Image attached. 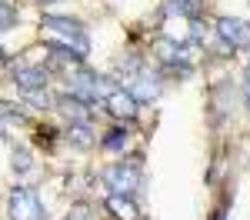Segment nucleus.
I'll return each mask as SVG.
<instances>
[{"label": "nucleus", "mask_w": 250, "mask_h": 220, "mask_svg": "<svg viewBox=\"0 0 250 220\" xmlns=\"http://www.w3.org/2000/svg\"><path fill=\"white\" fill-rule=\"evenodd\" d=\"M43 27L50 34H60V47H67L70 54H77L80 60L90 54V43H87V30L80 27L74 17H63V14H47Z\"/></svg>", "instance_id": "1"}, {"label": "nucleus", "mask_w": 250, "mask_h": 220, "mask_svg": "<svg viewBox=\"0 0 250 220\" xmlns=\"http://www.w3.org/2000/svg\"><path fill=\"white\" fill-rule=\"evenodd\" d=\"M7 217L10 220H47L40 194L34 187H14L10 197H7Z\"/></svg>", "instance_id": "2"}, {"label": "nucleus", "mask_w": 250, "mask_h": 220, "mask_svg": "<svg viewBox=\"0 0 250 220\" xmlns=\"http://www.w3.org/2000/svg\"><path fill=\"white\" fill-rule=\"evenodd\" d=\"M104 183L110 187V194H134L137 187H140V170H137V163H130V160L110 163L104 170Z\"/></svg>", "instance_id": "3"}, {"label": "nucleus", "mask_w": 250, "mask_h": 220, "mask_svg": "<svg viewBox=\"0 0 250 220\" xmlns=\"http://www.w3.org/2000/svg\"><path fill=\"white\" fill-rule=\"evenodd\" d=\"M217 40L227 50H247L250 47V23L240 17H220L217 20Z\"/></svg>", "instance_id": "4"}, {"label": "nucleus", "mask_w": 250, "mask_h": 220, "mask_svg": "<svg viewBox=\"0 0 250 220\" xmlns=\"http://www.w3.org/2000/svg\"><path fill=\"white\" fill-rule=\"evenodd\" d=\"M104 103H107V110H110L117 120H137V110H140L137 97L127 87H114V90L104 97Z\"/></svg>", "instance_id": "5"}, {"label": "nucleus", "mask_w": 250, "mask_h": 220, "mask_svg": "<svg viewBox=\"0 0 250 220\" xmlns=\"http://www.w3.org/2000/svg\"><path fill=\"white\" fill-rule=\"evenodd\" d=\"M50 67H37V63H20V67H14L10 70V80L17 83L20 90L27 94V90H40V87H47V74Z\"/></svg>", "instance_id": "6"}, {"label": "nucleus", "mask_w": 250, "mask_h": 220, "mask_svg": "<svg viewBox=\"0 0 250 220\" xmlns=\"http://www.w3.org/2000/svg\"><path fill=\"white\" fill-rule=\"evenodd\" d=\"M127 90L137 97V103H154L160 97V80L150 74V70H137L130 83H127Z\"/></svg>", "instance_id": "7"}, {"label": "nucleus", "mask_w": 250, "mask_h": 220, "mask_svg": "<svg viewBox=\"0 0 250 220\" xmlns=\"http://www.w3.org/2000/svg\"><path fill=\"white\" fill-rule=\"evenodd\" d=\"M57 110L67 123H90V103L80 100L77 94H63L57 97Z\"/></svg>", "instance_id": "8"}, {"label": "nucleus", "mask_w": 250, "mask_h": 220, "mask_svg": "<svg viewBox=\"0 0 250 220\" xmlns=\"http://www.w3.org/2000/svg\"><path fill=\"white\" fill-rule=\"evenodd\" d=\"M107 210L117 220H137L140 217V210H137V203H134V194H110L107 197Z\"/></svg>", "instance_id": "9"}, {"label": "nucleus", "mask_w": 250, "mask_h": 220, "mask_svg": "<svg viewBox=\"0 0 250 220\" xmlns=\"http://www.w3.org/2000/svg\"><path fill=\"white\" fill-rule=\"evenodd\" d=\"M67 140H70L74 147H80V150H87V147L94 143V137H90V123H67Z\"/></svg>", "instance_id": "10"}, {"label": "nucleus", "mask_w": 250, "mask_h": 220, "mask_svg": "<svg viewBox=\"0 0 250 220\" xmlns=\"http://www.w3.org/2000/svg\"><path fill=\"white\" fill-rule=\"evenodd\" d=\"M0 123H27V110L10 100H0Z\"/></svg>", "instance_id": "11"}, {"label": "nucleus", "mask_w": 250, "mask_h": 220, "mask_svg": "<svg viewBox=\"0 0 250 220\" xmlns=\"http://www.w3.org/2000/svg\"><path fill=\"white\" fill-rule=\"evenodd\" d=\"M10 27H17V10L0 0V30H10Z\"/></svg>", "instance_id": "12"}, {"label": "nucleus", "mask_w": 250, "mask_h": 220, "mask_svg": "<svg viewBox=\"0 0 250 220\" xmlns=\"http://www.w3.org/2000/svg\"><path fill=\"white\" fill-rule=\"evenodd\" d=\"M30 163H34V160H30L27 150H14V154H10V167H14L17 174H27V170H30Z\"/></svg>", "instance_id": "13"}, {"label": "nucleus", "mask_w": 250, "mask_h": 220, "mask_svg": "<svg viewBox=\"0 0 250 220\" xmlns=\"http://www.w3.org/2000/svg\"><path fill=\"white\" fill-rule=\"evenodd\" d=\"M63 220H94V210H90L87 203H77V207H70V214Z\"/></svg>", "instance_id": "14"}, {"label": "nucleus", "mask_w": 250, "mask_h": 220, "mask_svg": "<svg viewBox=\"0 0 250 220\" xmlns=\"http://www.w3.org/2000/svg\"><path fill=\"white\" fill-rule=\"evenodd\" d=\"M50 94H43V87H40V90H27V100H30V103H34V107H43V110H47V107H50Z\"/></svg>", "instance_id": "15"}, {"label": "nucleus", "mask_w": 250, "mask_h": 220, "mask_svg": "<svg viewBox=\"0 0 250 220\" xmlns=\"http://www.w3.org/2000/svg\"><path fill=\"white\" fill-rule=\"evenodd\" d=\"M120 143H124V134H120V130H114V134L104 137V147H107V150H114V147H120Z\"/></svg>", "instance_id": "16"}, {"label": "nucleus", "mask_w": 250, "mask_h": 220, "mask_svg": "<svg viewBox=\"0 0 250 220\" xmlns=\"http://www.w3.org/2000/svg\"><path fill=\"white\" fill-rule=\"evenodd\" d=\"M177 3H184L187 14H197V7H200V0H177Z\"/></svg>", "instance_id": "17"}, {"label": "nucleus", "mask_w": 250, "mask_h": 220, "mask_svg": "<svg viewBox=\"0 0 250 220\" xmlns=\"http://www.w3.org/2000/svg\"><path fill=\"white\" fill-rule=\"evenodd\" d=\"M244 90H250V63H247V70H244Z\"/></svg>", "instance_id": "18"}, {"label": "nucleus", "mask_w": 250, "mask_h": 220, "mask_svg": "<svg viewBox=\"0 0 250 220\" xmlns=\"http://www.w3.org/2000/svg\"><path fill=\"white\" fill-rule=\"evenodd\" d=\"M213 220H224V214H217V217H213Z\"/></svg>", "instance_id": "19"}, {"label": "nucleus", "mask_w": 250, "mask_h": 220, "mask_svg": "<svg viewBox=\"0 0 250 220\" xmlns=\"http://www.w3.org/2000/svg\"><path fill=\"white\" fill-rule=\"evenodd\" d=\"M0 60H3V47H0Z\"/></svg>", "instance_id": "20"}]
</instances>
